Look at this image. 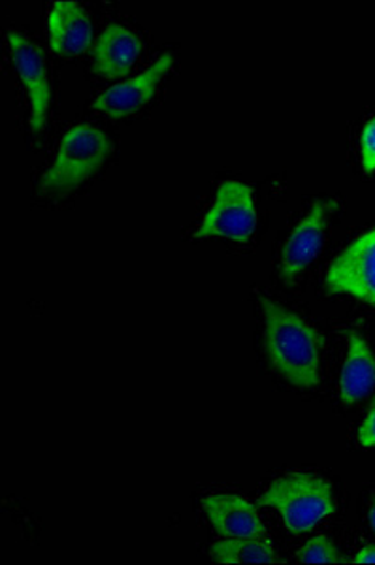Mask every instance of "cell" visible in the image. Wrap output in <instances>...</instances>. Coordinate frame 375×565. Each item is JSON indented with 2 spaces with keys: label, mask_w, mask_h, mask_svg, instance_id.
<instances>
[{
  "label": "cell",
  "mask_w": 375,
  "mask_h": 565,
  "mask_svg": "<svg viewBox=\"0 0 375 565\" xmlns=\"http://www.w3.org/2000/svg\"><path fill=\"white\" fill-rule=\"evenodd\" d=\"M326 289L375 306V228L364 232L334 258L326 271Z\"/></svg>",
  "instance_id": "5b68a950"
},
{
  "label": "cell",
  "mask_w": 375,
  "mask_h": 565,
  "mask_svg": "<svg viewBox=\"0 0 375 565\" xmlns=\"http://www.w3.org/2000/svg\"><path fill=\"white\" fill-rule=\"evenodd\" d=\"M355 564H375V546L368 545L356 553Z\"/></svg>",
  "instance_id": "e0dca14e"
},
{
  "label": "cell",
  "mask_w": 375,
  "mask_h": 565,
  "mask_svg": "<svg viewBox=\"0 0 375 565\" xmlns=\"http://www.w3.org/2000/svg\"><path fill=\"white\" fill-rule=\"evenodd\" d=\"M336 206V200H319L311 206L310 213L294 226L279 260V271L283 279L292 281L315 260L323 247L329 215Z\"/></svg>",
  "instance_id": "52a82bcc"
},
{
  "label": "cell",
  "mask_w": 375,
  "mask_h": 565,
  "mask_svg": "<svg viewBox=\"0 0 375 565\" xmlns=\"http://www.w3.org/2000/svg\"><path fill=\"white\" fill-rule=\"evenodd\" d=\"M375 385V354L363 335L350 332L347 356L340 377V399L343 405H353L366 398Z\"/></svg>",
  "instance_id": "7c38bea8"
},
{
  "label": "cell",
  "mask_w": 375,
  "mask_h": 565,
  "mask_svg": "<svg viewBox=\"0 0 375 565\" xmlns=\"http://www.w3.org/2000/svg\"><path fill=\"white\" fill-rule=\"evenodd\" d=\"M265 345L279 375L298 388L319 385L323 340L315 328L279 303L262 300Z\"/></svg>",
  "instance_id": "6da1fadb"
},
{
  "label": "cell",
  "mask_w": 375,
  "mask_h": 565,
  "mask_svg": "<svg viewBox=\"0 0 375 565\" xmlns=\"http://www.w3.org/2000/svg\"><path fill=\"white\" fill-rule=\"evenodd\" d=\"M174 65L172 53H162L153 65L140 72L138 76L130 77L127 82L114 85L93 103V108L103 111L110 117H125L143 108L156 95L157 87L162 77L169 74Z\"/></svg>",
  "instance_id": "ba28073f"
},
{
  "label": "cell",
  "mask_w": 375,
  "mask_h": 565,
  "mask_svg": "<svg viewBox=\"0 0 375 565\" xmlns=\"http://www.w3.org/2000/svg\"><path fill=\"white\" fill-rule=\"evenodd\" d=\"M8 44L12 50L13 65L18 68L31 103V129L34 135H42V130L46 129L47 109L52 103L46 58L39 45L21 31H10Z\"/></svg>",
  "instance_id": "8992f818"
},
{
  "label": "cell",
  "mask_w": 375,
  "mask_h": 565,
  "mask_svg": "<svg viewBox=\"0 0 375 565\" xmlns=\"http://www.w3.org/2000/svg\"><path fill=\"white\" fill-rule=\"evenodd\" d=\"M50 25V44L58 55H79L93 42V26L89 15L78 2L61 0L55 2L47 18Z\"/></svg>",
  "instance_id": "8fae6325"
},
{
  "label": "cell",
  "mask_w": 375,
  "mask_h": 565,
  "mask_svg": "<svg viewBox=\"0 0 375 565\" xmlns=\"http://www.w3.org/2000/svg\"><path fill=\"white\" fill-rule=\"evenodd\" d=\"M297 558L302 564H340L343 562L338 554L336 545L324 535H318L315 540L308 541L298 551Z\"/></svg>",
  "instance_id": "5bb4252c"
},
{
  "label": "cell",
  "mask_w": 375,
  "mask_h": 565,
  "mask_svg": "<svg viewBox=\"0 0 375 565\" xmlns=\"http://www.w3.org/2000/svg\"><path fill=\"white\" fill-rule=\"evenodd\" d=\"M212 558L217 564H276V551L265 537H225L212 545Z\"/></svg>",
  "instance_id": "4fadbf2b"
},
{
  "label": "cell",
  "mask_w": 375,
  "mask_h": 565,
  "mask_svg": "<svg viewBox=\"0 0 375 565\" xmlns=\"http://www.w3.org/2000/svg\"><path fill=\"white\" fill-rule=\"evenodd\" d=\"M369 526H372V530L375 532V500L372 501V505H369Z\"/></svg>",
  "instance_id": "ac0fdd59"
},
{
  "label": "cell",
  "mask_w": 375,
  "mask_h": 565,
  "mask_svg": "<svg viewBox=\"0 0 375 565\" xmlns=\"http://www.w3.org/2000/svg\"><path fill=\"white\" fill-rule=\"evenodd\" d=\"M202 509L221 537H265L266 526L251 501L236 494H212Z\"/></svg>",
  "instance_id": "9c48e42d"
},
{
  "label": "cell",
  "mask_w": 375,
  "mask_h": 565,
  "mask_svg": "<svg viewBox=\"0 0 375 565\" xmlns=\"http://www.w3.org/2000/svg\"><path fill=\"white\" fill-rule=\"evenodd\" d=\"M257 207L251 186L236 180L221 183L214 204L202 218L194 238H225L247 242L257 228Z\"/></svg>",
  "instance_id": "277c9868"
},
{
  "label": "cell",
  "mask_w": 375,
  "mask_h": 565,
  "mask_svg": "<svg viewBox=\"0 0 375 565\" xmlns=\"http://www.w3.org/2000/svg\"><path fill=\"white\" fill-rule=\"evenodd\" d=\"M361 153H363V168L366 172L375 170V117L366 122L361 136Z\"/></svg>",
  "instance_id": "9a60e30c"
},
{
  "label": "cell",
  "mask_w": 375,
  "mask_h": 565,
  "mask_svg": "<svg viewBox=\"0 0 375 565\" xmlns=\"http://www.w3.org/2000/svg\"><path fill=\"white\" fill-rule=\"evenodd\" d=\"M142 53V40L119 23L106 26L93 44V68L104 77L125 76Z\"/></svg>",
  "instance_id": "30bf717a"
},
{
  "label": "cell",
  "mask_w": 375,
  "mask_h": 565,
  "mask_svg": "<svg viewBox=\"0 0 375 565\" xmlns=\"http://www.w3.org/2000/svg\"><path fill=\"white\" fill-rule=\"evenodd\" d=\"M111 153V141L106 132L82 122L72 127L58 146L55 161L42 175V194H68L89 180Z\"/></svg>",
  "instance_id": "3957f363"
},
{
  "label": "cell",
  "mask_w": 375,
  "mask_h": 565,
  "mask_svg": "<svg viewBox=\"0 0 375 565\" xmlns=\"http://www.w3.org/2000/svg\"><path fill=\"white\" fill-rule=\"evenodd\" d=\"M358 444L363 447H375V405L364 418L363 426L358 428Z\"/></svg>",
  "instance_id": "2e32d148"
},
{
  "label": "cell",
  "mask_w": 375,
  "mask_h": 565,
  "mask_svg": "<svg viewBox=\"0 0 375 565\" xmlns=\"http://www.w3.org/2000/svg\"><path fill=\"white\" fill-rule=\"evenodd\" d=\"M260 505L278 511L285 527L292 533L310 532L336 511L334 490L311 473H287L265 490Z\"/></svg>",
  "instance_id": "7a4b0ae2"
}]
</instances>
